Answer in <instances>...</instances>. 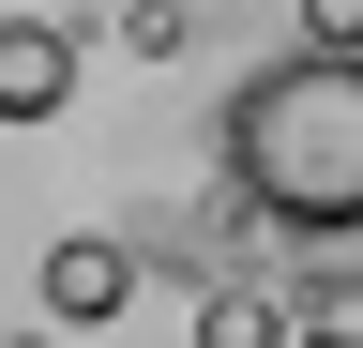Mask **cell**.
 Masks as SVG:
<instances>
[{
    "label": "cell",
    "mask_w": 363,
    "mask_h": 348,
    "mask_svg": "<svg viewBox=\"0 0 363 348\" xmlns=\"http://www.w3.org/2000/svg\"><path fill=\"white\" fill-rule=\"evenodd\" d=\"M227 197L288 242H363V46H288L257 61L212 121Z\"/></svg>",
    "instance_id": "obj_1"
},
{
    "label": "cell",
    "mask_w": 363,
    "mask_h": 348,
    "mask_svg": "<svg viewBox=\"0 0 363 348\" xmlns=\"http://www.w3.org/2000/svg\"><path fill=\"white\" fill-rule=\"evenodd\" d=\"M30 288H45V318H61V333H91V318H121V303H136V242H106V228H61Z\"/></svg>",
    "instance_id": "obj_2"
},
{
    "label": "cell",
    "mask_w": 363,
    "mask_h": 348,
    "mask_svg": "<svg viewBox=\"0 0 363 348\" xmlns=\"http://www.w3.org/2000/svg\"><path fill=\"white\" fill-rule=\"evenodd\" d=\"M76 106V30L61 16H0V121H61Z\"/></svg>",
    "instance_id": "obj_3"
},
{
    "label": "cell",
    "mask_w": 363,
    "mask_h": 348,
    "mask_svg": "<svg viewBox=\"0 0 363 348\" xmlns=\"http://www.w3.org/2000/svg\"><path fill=\"white\" fill-rule=\"evenodd\" d=\"M197 348H288V303H257V288H212Z\"/></svg>",
    "instance_id": "obj_4"
},
{
    "label": "cell",
    "mask_w": 363,
    "mask_h": 348,
    "mask_svg": "<svg viewBox=\"0 0 363 348\" xmlns=\"http://www.w3.org/2000/svg\"><path fill=\"white\" fill-rule=\"evenodd\" d=\"M121 46H136V61H182V46H197V16H182V0H121Z\"/></svg>",
    "instance_id": "obj_5"
},
{
    "label": "cell",
    "mask_w": 363,
    "mask_h": 348,
    "mask_svg": "<svg viewBox=\"0 0 363 348\" xmlns=\"http://www.w3.org/2000/svg\"><path fill=\"white\" fill-rule=\"evenodd\" d=\"M303 46H363V0H303Z\"/></svg>",
    "instance_id": "obj_6"
},
{
    "label": "cell",
    "mask_w": 363,
    "mask_h": 348,
    "mask_svg": "<svg viewBox=\"0 0 363 348\" xmlns=\"http://www.w3.org/2000/svg\"><path fill=\"white\" fill-rule=\"evenodd\" d=\"M288 348H363V333L348 318H288Z\"/></svg>",
    "instance_id": "obj_7"
}]
</instances>
